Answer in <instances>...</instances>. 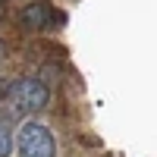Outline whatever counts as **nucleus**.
Returning <instances> with one entry per match:
<instances>
[{"mask_svg": "<svg viewBox=\"0 0 157 157\" xmlns=\"http://www.w3.org/2000/svg\"><path fill=\"white\" fill-rule=\"evenodd\" d=\"M50 101V91L44 82H38V78H19V82H13L6 98H3V116H29L35 110L47 107Z\"/></svg>", "mask_w": 157, "mask_h": 157, "instance_id": "f257e3e1", "label": "nucleus"}, {"mask_svg": "<svg viewBox=\"0 0 157 157\" xmlns=\"http://www.w3.org/2000/svg\"><path fill=\"white\" fill-rule=\"evenodd\" d=\"M16 148H19V157H54L57 154L54 135L41 123H25L16 135Z\"/></svg>", "mask_w": 157, "mask_h": 157, "instance_id": "f03ea898", "label": "nucleus"}, {"mask_svg": "<svg viewBox=\"0 0 157 157\" xmlns=\"http://www.w3.org/2000/svg\"><path fill=\"white\" fill-rule=\"evenodd\" d=\"M54 22V10H50L47 0H38V3H29L19 16V25L25 32H44L47 25Z\"/></svg>", "mask_w": 157, "mask_h": 157, "instance_id": "7ed1b4c3", "label": "nucleus"}, {"mask_svg": "<svg viewBox=\"0 0 157 157\" xmlns=\"http://www.w3.org/2000/svg\"><path fill=\"white\" fill-rule=\"evenodd\" d=\"M10 151H13V132L6 116H0V157H10Z\"/></svg>", "mask_w": 157, "mask_h": 157, "instance_id": "20e7f679", "label": "nucleus"}, {"mask_svg": "<svg viewBox=\"0 0 157 157\" xmlns=\"http://www.w3.org/2000/svg\"><path fill=\"white\" fill-rule=\"evenodd\" d=\"M0 63H3V44H0Z\"/></svg>", "mask_w": 157, "mask_h": 157, "instance_id": "39448f33", "label": "nucleus"}]
</instances>
